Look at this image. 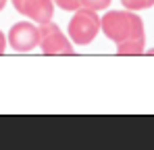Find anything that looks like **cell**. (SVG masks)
Masks as SVG:
<instances>
[{
    "label": "cell",
    "mask_w": 154,
    "mask_h": 150,
    "mask_svg": "<svg viewBox=\"0 0 154 150\" xmlns=\"http://www.w3.org/2000/svg\"><path fill=\"white\" fill-rule=\"evenodd\" d=\"M38 42H40L38 25L27 21L15 23L6 36V44H11V48L17 52H31L33 48H38Z\"/></svg>",
    "instance_id": "cell-4"
},
{
    "label": "cell",
    "mask_w": 154,
    "mask_h": 150,
    "mask_svg": "<svg viewBox=\"0 0 154 150\" xmlns=\"http://www.w3.org/2000/svg\"><path fill=\"white\" fill-rule=\"evenodd\" d=\"M69 40L77 46H88L96 40V36L100 33V17L96 11L79 6L73 11V17L69 21Z\"/></svg>",
    "instance_id": "cell-2"
},
{
    "label": "cell",
    "mask_w": 154,
    "mask_h": 150,
    "mask_svg": "<svg viewBox=\"0 0 154 150\" xmlns=\"http://www.w3.org/2000/svg\"><path fill=\"white\" fill-rule=\"evenodd\" d=\"M13 6L17 8V13L25 15L27 19H31L38 25L52 21V15H54L52 0H13Z\"/></svg>",
    "instance_id": "cell-5"
},
{
    "label": "cell",
    "mask_w": 154,
    "mask_h": 150,
    "mask_svg": "<svg viewBox=\"0 0 154 150\" xmlns=\"http://www.w3.org/2000/svg\"><path fill=\"white\" fill-rule=\"evenodd\" d=\"M121 4L127 11H146L154 6V0H121Z\"/></svg>",
    "instance_id": "cell-7"
},
{
    "label": "cell",
    "mask_w": 154,
    "mask_h": 150,
    "mask_svg": "<svg viewBox=\"0 0 154 150\" xmlns=\"http://www.w3.org/2000/svg\"><path fill=\"white\" fill-rule=\"evenodd\" d=\"M54 2V6H60L63 11H77L81 4H79V0H52Z\"/></svg>",
    "instance_id": "cell-9"
},
{
    "label": "cell",
    "mask_w": 154,
    "mask_h": 150,
    "mask_svg": "<svg viewBox=\"0 0 154 150\" xmlns=\"http://www.w3.org/2000/svg\"><path fill=\"white\" fill-rule=\"evenodd\" d=\"M4 50H6V36L0 31V54H2Z\"/></svg>",
    "instance_id": "cell-10"
},
{
    "label": "cell",
    "mask_w": 154,
    "mask_h": 150,
    "mask_svg": "<svg viewBox=\"0 0 154 150\" xmlns=\"http://www.w3.org/2000/svg\"><path fill=\"white\" fill-rule=\"evenodd\" d=\"M117 52L119 54H142L146 52V38H131L125 42H119Z\"/></svg>",
    "instance_id": "cell-6"
},
{
    "label": "cell",
    "mask_w": 154,
    "mask_h": 150,
    "mask_svg": "<svg viewBox=\"0 0 154 150\" xmlns=\"http://www.w3.org/2000/svg\"><path fill=\"white\" fill-rule=\"evenodd\" d=\"M110 2L112 0H79V4L81 6H85V8H92V11H106L108 6H110Z\"/></svg>",
    "instance_id": "cell-8"
},
{
    "label": "cell",
    "mask_w": 154,
    "mask_h": 150,
    "mask_svg": "<svg viewBox=\"0 0 154 150\" xmlns=\"http://www.w3.org/2000/svg\"><path fill=\"white\" fill-rule=\"evenodd\" d=\"M4 4H6V0H0V11L4 8Z\"/></svg>",
    "instance_id": "cell-11"
},
{
    "label": "cell",
    "mask_w": 154,
    "mask_h": 150,
    "mask_svg": "<svg viewBox=\"0 0 154 150\" xmlns=\"http://www.w3.org/2000/svg\"><path fill=\"white\" fill-rule=\"evenodd\" d=\"M40 31V42L38 46L42 48L44 54H73V42L60 31V27L52 21L38 25Z\"/></svg>",
    "instance_id": "cell-3"
},
{
    "label": "cell",
    "mask_w": 154,
    "mask_h": 150,
    "mask_svg": "<svg viewBox=\"0 0 154 150\" xmlns=\"http://www.w3.org/2000/svg\"><path fill=\"white\" fill-rule=\"evenodd\" d=\"M100 29L115 44L131 38H146L144 21L135 15V11H108L100 17Z\"/></svg>",
    "instance_id": "cell-1"
}]
</instances>
